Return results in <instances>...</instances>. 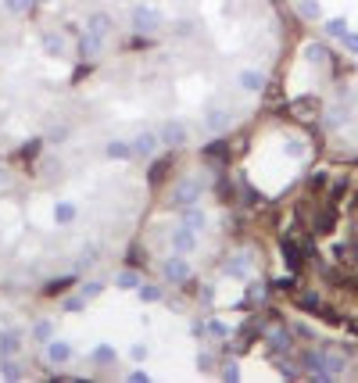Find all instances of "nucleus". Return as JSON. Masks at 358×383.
Here are the masks:
<instances>
[{"mask_svg": "<svg viewBox=\"0 0 358 383\" xmlns=\"http://www.w3.org/2000/svg\"><path fill=\"white\" fill-rule=\"evenodd\" d=\"M125 380H129V383H147V380H151V373H147V369H133V373H125Z\"/></svg>", "mask_w": 358, "mask_h": 383, "instance_id": "43", "label": "nucleus"}, {"mask_svg": "<svg viewBox=\"0 0 358 383\" xmlns=\"http://www.w3.org/2000/svg\"><path fill=\"white\" fill-rule=\"evenodd\" d=\"M229 125H233V112L229 108H208L204 112V130L208 133H229Z\"/></svg>", "mask_w": 358, "mask_h": 383, "instance_id": "7", "label": "nucleus"}, {"mask_svg": "<svg viewBox=\"0 0 358 383\" xmlns=\"http://www.w3.org/2000/svg\"><path fill=\"white\" fill-rule=\"evenodd\" d=\"M222 380H226V383H237V380H240V362H237V358L222 362Z\"/></svg>", "mask_w": 358, "mask_h": 383, "instance_id": "35", "label": "nucleus"}, {"mask_svg": "<svg viewBox=\"0 0 358 383\" xmlns=\"http://www.w3.org/2000/svg\"><path fill=\"white\" fill-rule=\"evenodd\" d=\"M39 47H44V54H47V57H65V54H69L65 36L54 33V29H47L44 36H39Z\"/></svg>", "mask_w": 358, "mask_h": 383, "instance_id": "10", "label": "nucleus"}, {"mask_svg": "<svg viewBox=\"0 0 358 383\" xmlns=\"http://www.w3.org/2000/svg\"><path fill=\"white\" fill-rule=\"evenodd\" d=\"M29 337L36 340V344H47V340L54 337V319H36L33 330H29Z\"/></svg>", "mask_w": 358, "mask_h": 383, "instance_id": "21", "label": "nucleus"}, {"mask_svg": "<svg viewBox=\"0 0 358 383\" xmlns=\"http://www.w3.org/2000/svg\"><path fill=\"white\" fill-rule=\"evenodd\" d=\"M298 4V18L305 22H323V0H294Z\"/></svg>", "mask_w": 358, "mask_h": 383, "instance_id": "16", "label": "nucleus"}, {"mask_svg": "<svg viewBox=\"0 0 358 383\" xmlns=\"http://www.w3.org/2000/svg\"><path fill=\"white\" fill-rule=\"evenodd\" d=\"M133 158H151L158 147H161V140H158V133H151V130H143V133H136L133 140Z\"/></svg>", "mask_w": 358, "mask_h": 383, "instance_id": "9", "label": "nucleus"}, {"mask_svg": "<svg viewBox=\"0 0 358 383\" xmlns=\"http://www.w3.org/2000/svg\"><path fill=\"white\" fill-rule=\"evenodd\" d=\"M251 269H255V258H251V251H240V254H233V258H226V262H222V272L229 276V280H247Z\"/></svg>", "mask_w": 358, "mask_h": 383, "instance_id": "5", "label": "nucleus"}, {"mask_svg": "<svg viewBox=\"0 0 358 383\" xmlns=\"http://www.w3.org/2000/svg\"><path fill=\"white\" fill-rule=\"evenodd\" d=\"M283 154H287V158H305V154H308V143H305L301 136H287V140H283Z\"/></svg>", "mask_w": 358, "mask_h": 383, "instance_id": "26", "label": "nucleus"}, {"mask_svg": "<svg viewBox=\"0 0 358 383\" xmlns=\"http://www.w3.org/2000/svg\"><path fill=\"white\" fill-rule=\"evenodd\" d=\"M237 82H240V90H244V93H262L269 79H265L262 69H244V72L237 75Z\"/></svg>", "mask_w": 358, "mask_h": 383, "instance_id": "12", "label": "nucleus"}, {"mask_svg": "<svg viewBox=\"0 0 358 383\" xmlns=\"http://www.w3.org/2000/svg\"><path fill=\"white\" fill-rule=\"evenodd\" d=\"M100 47H104V39H100V36H93V33H82V36H79V44H75L79 57H97V54H100Z\"/></svg>", "mask_w": 358, "mask_h": 383, "instance_id": "19", "label": "nucleus"}, {"mask_svg": "<svg viewBox=\"0 0 358 383\" xmlns=\"http://www.w3.org/2000/svg\"><path fill=\"white\" fill-rule=\"evenodd\" d=\"M179 226H186V229H194L197 233V237H201V233L208 229V215H204V211L197 208V204H190V208H183V222Z\"/></svg>", "mask_w": 358, "mask_h": 383, "instance_id": "15", "label": "nucleus"}, {"mask_svg": "<svg viewBox=\"0 0 358 383\" xmlns=\"http://www.w3.org/2000/svg\"><path fill=\"white\" fill-rule=\"evenodd\" d=\"M158 140L165 147H172V151H179V147H186V140H190V133H186V125L179 118H168L161 130H158Z\"/></svg>", "mask_w": 358, "mask_h": 383, "instance_id": "4", "label": "nucleus"}, {"mask_svg": "<svg viewBox=\"0 0 358 383\" xmlns=\"http://www.w3.org/2000/svg\"><path fill=\"white\" fill-rule=\"evenodd\" d=\"M147 355H151V348H147V344H143V340H136V344L129 348V358L136 362V366H140V362H147Z\"/></svg>", "mask_w": 358, "mask_h": 383, "instance_id": "38", "label": "nucleus"}, {"mask_svg": "<svg viewBox=\"0 0 358 383\" xmlns=\"http://www.w3.org/2000/svg\"><path fill=\"white\" fill-rule=\"evenodd\" d=\"M290 344H294V340H290V330H272V333H269V351H272V355L290 351Z\"/></svg>", "mask_w": 358, "mask_h": 383, "instance_id": "22", "label": "nucleus"}, {"mask_svg": "<svg viewBox=\"0 0 358 383\" xmlns=\"http://www.w3.org/2000/svg\"><path fill=\"white\" fill-rule=\"evenodd\" d=\"M61 308H65V312H72V315H75V312H82V308H87V297H82V294L75 290V294H69L65 301H61Z\"/></svg>", "mask_w": 358, "mask_h": 383, "instance_id": "33", "label": "nucleus"}, {"mask_svg": "<svg viewBox=\"0 0 358 383\" xmlns=\"http://www.w3.org/2000/svg\"><path fill=\"white\" fill-rule=\"evenodd\" d=\"M8 179H11V176H8V168H4V165H0V186H4Z\"/></svg>", "mask_w": 358, "mask_h": 383, "instance_id": "47", "label": "nucleus"}, {"mask_svg": "<svg viewBox=\"0 0 358 383\" xmlns=\"http://www.w3.org/2000/svg\"><path fill=\"white\" fill-rule=\"evenodd\" d=\"M44 358L51 362V366H69V362H72V344H69V340H61V337H51L44 344Z\"/></svg>", "mask_w": 358, "mask_h": 383, "instance_id": "6", "label": "nucleus"}, {"mask_svg": "<svg viewBox=\"0 0 358 383\" xmlns=\"http://www.w3.org/2000/svg\"><path fill=\"white\" fill-rule=\"evenodd\" d=\"M104 158H111V161H133V143L129 140H108V143H104Z\"/></svg>", "mask_w": 358, "mask_h": 383, "instance_id": "14", "label": "nucleus"}, {"mask_svg": "<svg viewBox=\"0 0 358 383\" xmlns=\"http://www.w3.org/2000/svg\"><path fill=\"white\" fill-rule=\"evenodd\" d=\"M161 276H165L168 283H186V280L194 276V269H190V262H186V254H176V251H172V254L161 262Z\"/></svg>", "mask_w": 358, "mask_h": 383, "instance_id": "3", "label": "nucleus"}, {"mask_svg": "<svg viewBox=\"0 0 358 383\" xmlns=\"http://www.w3.org/2000/svg\"><path fill=\"white\" fill-rule=\"evenodd\" d=\"M90 358L97 362V366H115V362H118V351H115L111 344H97V348L90 351Z\"/></svg>", "mask_w": 358, "mask_h": 383, "instance_id": "25", "label": "nucleus"}, {"mask_svg": "<svg viewBox=\"0 0 358 383\" xmlns=\"http://www.w3.org/2000/svg\"><path fill=\"white\" fill-rule=\"evenodd\" d=\"M341 47H344L348 54H358V33H351V29H348V33L341 36Z\"/></svg>", "mask_w": 358, "mask_h": 383, "instance_id": "40", "label": "nucleus"}, {"mask_svg": "<svg viewBox=\"0 0 358 383\" xmlns=\"http://www.w3.org/2000/svg\"><path fill=\"white\" fill-rule=\"evenodd\" d=\"M172 251L190 258V254L197 251V233H194V229H186V226H176V229H172Z\"/></svg>", "mask_w": 358, "mask_h": 383, "instance_id": "8", "label": "nucleus"}, {"mask_svg": "<svg viewBox=\"0 0 358 383\" xmlns=\"http://www.w3.org/2000/svg\"><path fill=\"white\" fill-rule=\"evenodd\" d=\"M140 283H143V276H140L136 269H122V272L115 276V287H118V290H136Z\"/></svg>", "mask_w": 358, "mask_h": 383, "instance_id": "23", "label": "nucleus"}, {"mask_svg": "<svg viewBox=\"0 0 358 383\" xmlns=\"http://www.w3.org/2000/svg\"><path fill=\"white\" fill-rule=\"evenodd\" d=\"M115 29V18L108 15V11H93V15H87V33H93V36H108Z\"/></svg>", "mask_w": 358, "mask_h": 383, "instance_id": "13", "label": "nucleus"}, {"mask_svg": "<svg viewBox=\"0 0 358 383\" xmlns=\"http://www.w3.org/2000/svg\"><path fill=\"white\" fill-rule=\"evenodd\" d=\"M97 258H100V254H97V244H82L75 269H79V272H82V269H93V265H97Z\"/></svg>", "mask_w": 358, "mask_h": 383, "instance_id": "27", "label": "nucleus"}, {"mask_svg": "<svg viewBox=\"0 0 358 383\" xmlns=\"http://www.w3.org/2000/svg\"><path fill=\"white\" fill-rule=\"evenodd\" d=\"M226 151H229V143H226V140H215V143H208L201 154H204V158H219V154H226Z\"/></svg>", "mask_w": 358, "mask_h": 383, "instance_id": "37", "label": "nucleus"}, {"mask_svg": "<svg viewBox=\"0 0 358 383\" xmlns=\"http://www.w3.org/2000/svg\"><path fill=\"white\" fill-rule=\"evenodd\" d=\"M212 366H215V355L212 351H197V369L201 373H212Z\"/></svg>", "mask_w": 358, "mask_h": 383, "instance_id": "39", "label": "nucleus"}, {"mask_svg": "<svg viewBox=\"0 0 358 383\" xmlns=\"http://www.w3.org/2000/svg\"><path fill=\"white\" fill-rule=\"evenodd\" d=\"M69 133H72L69 125H51V130L44 133V140H47V143H65V140H69Z\"/></svg>", "mask_w": 358, "mask_h": 383, "instance_id": "34", "label": "nucleus"}, {"mask_svg": "<svg viewBox=\"0 0 358 383\" xmlns=\"http://www.w3.org/2000/svg\"><path fill=\"white\" fill-rule=\"evenodd\" d=\"M190 337L194 340H208V323H204V319H194V323H190Z\"/></svg>", "mask_w": 358, "mask_h": 383, "instance_id": "41", "label": "nucleus"}, {"mask_svg": "<svg viewBox=\"0 0 358 383\" xmlns=\"http://www.w3.org/2000/svg\"><path fill=\"white\" fill-rule=\"evenodd\" d=\"M176 33H179V36H190V33H194V18H179Z\"/></svg>", "mask_w": 358, "mask_h": 383, "instance_id": "44", "label": "nucleus"}, {"mask_svg": "<svg viewBox=\"0 0 358 383\" xmlns=\"http://www.w3.org/2000/svg\"><path fill=\"white\" fill-rule=\"evenodd\" d=\"M351 118V112H348V104H337V108L326 115V130H337L341 122H348Z\"/></svg>", "mask_w": 358, "mask_h": 383, "instance_id": "30", "label": "nucleus"}, {"mask_svg": "<svg viewBox=\"0 0 358 383\" xmlns=\"http://www.w3.org/2000/svg\"><path fill=\"white\" fill-rule=\"evenodd\" d=\"M201 297H204V301H212V297H215V287L204 283V287H201Z\"/></svg>", "mask_w": 358, "mask_h": 383, "instance_id": "46", "label": "nucleus"}, {"mask_svg": "<svg viewBox=\"0 0 358 383\" xmlns=\"http://www.w3.org/2000/svg\"><path fill=\"white\" fill-rule=\"evenodd\" d=\"M79 294L87 297V301H97V297L104 294V283H100V280H82V283H79Z\"/></svg>", "mask_w": 358, "mask_h": 383, "instance_id": "29", "label": "nucleus"}, {"mask_svg": "<svg viewBox=\"0 0 358 383\" xmlns=\"http://www.w3.org/2000/svg\"><path fill=\"white\" fill-rule=\"evenodd\" d=\"M283 265L290 272H298V247H294V244H283Z\"/></svg>", "mask_w": 358, "mask_h": 383, "instance_id": "36", "label": "nucleus"}, {"mask_svg": "<svg viewBox=\"0 0 358 383\" xmlns=\"http://www.w3.org/2000/svg\"><path fill=\"white\" fill-rule=\"evenodd\" d=\"M0 376H4V380H22L26 369H22V362H18L15 355H4V358H0Z\"/></svg>", "mask_w": 358, "mask_h": 383, "instance_id": "20", "label": "nucleus"}, {"mask_svg": "<svg viewBox=\"0 0 358 383\" xmlns=\"http://www.w3.org/2000/svg\"><path fill=\"white\" fill-rule=\"evenodd\" d=\"M129 22H133V33L154 36V33H161V26H165V15H161L158 8H151V4H133Z\"/></svg>", "mask_w": 358, "mask_h": 383, "instance_id": "1", "label": "nucleus"}, {"mask_svg": "<svg viewBox=\"0 0 358 383\" xmlns=\"http://www.w3.org/2000/svg\"><path fill=\"white\" fill-rule=\"evenodd\" d=\"M154 165H158V168H154V172H151V183H158V179L165 176V168H168V165H172V161H168V158H158Z\"/></svg>", "mask_w": 358, "mask_h": 383, "instance_id": "42", "label": "nucleus"}, {"mask_svg": "<svg viewBox=\"0 0 358 383\" xmlns=\"http://www.w3.org/2000/svg\"><path fill=\"white\" fill-rule=\"evenodd\" d=\"M36 151H39V140H33V143H26V147H22V154H26V158H33Z\"/></svg>", "mask_w": 358, "mask_h": 383, "instance_id": "45", "label": "nucleus"}, {"mask_svg": "<svg viewBox=\"0 0 358 383\" xmlns=\"http://www.w3.org/2000/svg\"><path fill=\"white\" fill-rule=\"evenodd\" d=\"M301 57L308 61V65H326V47L323 44H305Z\"/></svg>", "mask_w": 358, "mask_h": 383, "instance_id": "28", "label": "nucleus"}, {"mask_svg": "<svg viewBox=\"0 0 358 383\" xmlns=\"http://www.w3.org/2000/svg\"><path fill=\"white\" fill-rule=\"evenodd\" d=\"M22 351V333L18 330H0V358Z\"/></svg>", "mask_w": 358, "mask_h": 383, "instance_id": "17", "label": "nucleus"}, {"mask_svg": "<svg viewBox=\"0 0 358 383\" xmlns=\"http://www.w3.org/2000/svg\"><path fill=\"white\" fill-rule=\"evenodd\" d=\"M36 8V0H4V11L8 15H29Z\"/></svg>", "mask_w": 358, "mask_h": 383, "instance_id": "31", "label": "nucleus"}, {"mask_svg": "<svg viewBox=\"0 0 358 383\" xmlns=\"http://www.w3.org/2000/svg\"><path fill=\"white\" fill-rule=\"evenodd\" d=\"M201 194H204V186H201V179H183L176 190H172V197H168V204H172V208H190V204H201Z\"/></svg>", "mask_w": 358, "mask_h": 383, "instance_id": "2", "label": "nucleus"}, {"mask_svg": "<svg viewBox=\"0 0 358 383\" xmlns=\"http://www.w3.org/2000/svg\"><path fill=\"white\" fill-rule=\"evenodd\" d=\"M51 219L57 222V226H75V219H79V204L75 201H54V211H51Z\"/></svg>", "mask_w": 358, "mask_h": 383, "instance_id": "11", "label": "nucleus"}, {"mask_svg": "<svg viewBox=\"0 0 358 383\" xmlns=\"http://www.w3.org/2000/svg\"><path fill=\"white\" fill-rule=\"evenodd\" d=\"M133 294L140 297V301H143V305H158V301H161V297H165V290H161V287H154V283H140V287H136Z\"/></svg>", "mask_w": 358, "mask_h": 383, "instance_id": "24", "label": "nucleus"}, {"mask_svg": "<svg viewBox=\"0 0 358 383\" xmlns=\"http://www.w3.org/2000/svg\"><path fill=\"white\" fill-rule=\"evenodd\" d=\"M348 29H351V26H348V15H330V18H323V33H326L330 39H341Z\"/></svg>", "mask_w": 358, "mask_h": 383, "instance_id": "18", "label": "nucleus"}, {"mask_svg": "<svg viewBox=\"0 0 358 383\" xmlns=\"http://www.w3.org/2000/svg\"><path fill=\"white\" fill-rule=\"evenodd\" d=\"M208 337L212 340H229V326L222 323V319H208Z\"/></svg>", "mask_w": 358, "mask_h": 383, "instance_id": "32", "label": "nucleus"}]
</instances>
